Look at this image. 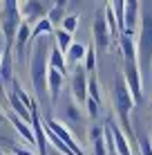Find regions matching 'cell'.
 <instances>
[{
    "label": "cell",
    "instance_id": "6da1fadb",
    "mask_svg": "<svg viewBox=\"0 0 152 155\" xmlns=\"http://www.w3.org/2000/svg\"><path fill=\"white\" fill-rule=\"evenodd\" d=\"M49 43L47 38H36L29 45V79L38 97L47 94V74H49Z\"/></svg>",
    "mask_w": 152,
    "mask_h": 155
},
{
    "label": "cell",
    "instance_id": "7a4b0ae2",
    "mask_svg": "<svg viewBox=\"0 0 152 155\" xmlns=\"http://www.w3.org/2000/svg\"><path fill=\"white\" fill-rule=\"evenodd\" d=\"M121 52H123V79L130 88L134 104L141 101L143 92H141V68H139V58H137V45L132 41V31H125L121 34Z\"/></svg>",
    "mask_w": 152,
    "mask_h": 155
},
{
    "label": "cell",
    "instance_id": "3957f363",
    "mask_svg": "<svg viewBox=\"0 0 152 155\" xmlns=\"http://www.w3.org/2000/svg\"><path fill=\"white\" fill-rule=\"evenodd\" d=\"M114 106H116V113L121 117V124L123 128L130 133V137H132V126H130V110L134 108V99L132 94H130V88L128 83H125L123 79V72H116V77H114Z\"/></svg>",
    "mask_w": 152,
    "mask_h": 155
},
{
    "label": "cell",
    "instance_id": "277c9868",
    "mask_svg": "<svg viewBox=\"0 0 152 155\" xmlns=\"http://www.w3.org/2000/svg\"><path fill=\"white\" fill-rule=\"evenodd\" d=\"M137 58L141 72H145L152 63V12L141 16V31L137 41Z\"/></svg>",
    "mask_w": 152,
    "mask_h": 155
},
{
    "label": "cell",
    "instance_id": "5b68a950",
    "mask_svg": "<svg viewBox=\"0 0 152 155\" xmlns=\"http://www.w3.org/2000/svg\"><path fill=\"white\" fill-rule=\"evenodd\" d=\"M2 9H5V14H2V31H5L7 47L11 50L16 31H18V27L23 25V20H20V9H18V2H14V0H7V2L2 5Z\"/></svg>",
    "mask_w": 152,
    "mask_h": 155
},
{
    "label": "cell",
    "instance_id": "8992f818",
    "mask_svg": "<svg viewBox=\"0 0 152 155\" xmlns=\"http://www.w3.org/2000/svg\"><path fill=\"white\" fill-rule=\"evenodd\" d=\"M43 124H45V128H47V130H51V133H54V135L58 137V140H60L63 144H65V146L70 148V151L74 153V155H85V153L81 151V146H78V144L74 142V137H72V133L67 130V128L63 126L60 121L51 119V117H45V121H43Z\"/></svg>",
    "mask_w": 152,
    "mask_h": 155
},
{
    "label": "cell",
    "instance_id": "52a82bcc",
    "mask_svg": "<svg viewBox=\"0 0 152 155\" xmlns=\"http://www.w3.org/2000/svg\"><path fill=\"white\" fill-rule=\"evenodd\" d=\"M31 41V27H29V23H23L18 27V31H16V38H14V54H16V61L18 63H23L25 58H27L29 54V47H27V43Z\"/></svg>",
    "mask_w": 152,
    "mask_h": 155
},
{
    "label": "cell",
    "instance_id": "ba28073f",
    "mask_svg": "<svg viewBox=\"0 0 152 155\" xmlns=\"http://www.w3.org/2000/svg\"><path fill=\"white\" fill-rule=\"evenodd\" d=\"M110 43H112V36H110V29H107V23H105V16L98 14L96 18H94V43L92 45L96 47V50L105 52L110 47Z\"/></svg>",
    "mask_w": 152,
    "mask_h": 155
},
{
    "label": "cell",
    "instance_id": "9c48e42d",
    "mask_svg": "<svg viewBox=\"0 0 152 155\" xmlns=\"http://www.w3.org/2000/svg\"><path fill=\"white\" fill-rule=\"evenodd\" d=\"M85 70L78 68V70L72 74V97H74L81 106H85L87 101V77H85Z\"/></svg>",
    "mask_w": 152,
    "mask_h": 155
},
{
    "label": "cell",
    "instance_id": "30bf717a",
    "mask_svg": "<svg viewBox=\"0 0 152 155\" xmlns=\"http://www.w3.org/2000/svg\"><path fill=\"white\" fill-rule=\"evenodd\" d=\"M60 88H63V74L58 70H51L49 68V74H47V92H49V104L51 106L58 104Z\"/></svg>",
    "mask_w": 152,
    "mask_h": 155
},
{
    "label": "cell",
    "instance_id": "8fae6325",
    "mask_svg": "<svg viewBox=\"0 0 152 155\" xmlns=\"http://www.w3.org/2000/svg\"><path fill=\"white\" fill-rule=\"evenodd\" d=\"M14 56H11V50L5 47V54H2V61H0V81H5L7 85L14 83Z\"/></svg>",
    "mask_w": 152,
    "mask_h": 155
},
{
    "label": "cell",
    "instance_id": "7c38bea8",
    "mask_svg": "<svg viewBox=\"0 0 152 155\" xmlns=\"http://www.w3.org/2000/svg\"><path fill=\"white\" fill-rule=\"evenodd\" d=\"M18 9L25 14V18L27 20H36V18H47V14H45V9H47V5H40V2H18Z\"/></svg>",
    "mask_w": 152,
    "mask_h": 155
},
{
    "label": "cell",
    "instance_id": "4fadbf2b",
    "mask_svg": "<svg viewBox=\"0 0 152 155\" xmlns=\"http://www.w3.org/2000/svg\"><path fill=\"white\" fill-rule=\"evenodd\" d=\"M107 121H110V128H112V135H114V146H116V153H119V155H132V148H130L125 135L119 130V126L114 124L112 119H107Z\"/></svg>",
    "mask_w": 152,
    "mask_h": 155
},
{
    "label": "cell",
    "instance_id": "5bb4252c",
    "mask_svg": "<svg viewBox=\"0 0 152 155\" xmlns=\"http://www.w3.org/2000/svg\"><path fill=\"white\" fill-rule=\"evenodd\" d=\"M139 12H141V5L139 2H125V31H132L139 23Z\"/></svg>",
    "mask_w": 152,
    "mask_h": 155
},
{
    "label": "cell",
    "instance_id": "9a60e30c",
    "mask_svg": "<svg viewBox=\"0 0 152 155\" xmlns=\"http://www.w3.org/2000/svg\"><path fill=\"white\" fill-rule=\"evenodd\" d=\"M9 119H11V124H14V128L20 133V135L25 137V142L27 144H36V137H34V130H31V126L29 124H25L20 117H16L14 113H9Z\"/></svg>",
    "mask_w": 152,
    "mask_h": 155
},
{
    "label": "cell",
    "instance_id": "2e32d148",
    "mask_svg": "<svg viewBox=\"0 0 152 155\" xmlns=\"http://www.w3.org/2000/svg\"><path fill=\"white\" fill-rule=\"evenodd\" d=\"M85 52H87L85 45H81V43H72V47L67 50V54H65V63L76 65V63L85 61Z\"/></svg>",
    "mask_w": 152,
    "mask_h": 155
},
{
    "label": "cell",
    "instance_id": "e0dca14e",
    "mask_svg": "<svg viewBox=\"0 0 152 155\" xmlns=\"http://www.w3.org/2000/svg\"><path fill=\"white\" fill-rule=\"evenodd\" d=\"M49 68H51V70H58L60 74H65V72H67L65 54H63L58 47H51V50H49Z\"/></svg>",
    "mask_w": 152,
    "mask_h": 155
},
{
    "label": "cell",
    "instance_id": "ac0fdd59",
    "mask_svg": "<svg viewBox=\"0 0 152 155\" xmlns=\"http://www.w3.org/2000/svg\"><path fill=\"white\" fill-rule=\"evenodd\" d=\"M51 23L47 18H43V20H38V23H36V27L31 29V41H36V38H47V36L51 34Z\"/></svg>",
    "mask_w": 152,
    "mask_h": 155
},
{
    "label": "cell",
    "instance_id": "d6986e66",
    "mask_svg": "<svg viewBox=\"0 0 152 155\" xmlns=\"http://www.w3.org/2000/svg\"><path fill=\"white\" fill-rule=\"evenodd\" d=\"M112 12L116 18L119 31H125V2H112Z\"/></svg>",
    "mask_w": 152,
    "mask_h": 155
},
{
    "label": "cell",
    "instance_id": "ffe728a7",
    "mask_svg": "<svg viewBox=\"0 0 152 155\" xmlns=\"http://www.w3.org/2000/svg\"><path fill=\"white\" fill-rule=\"evenodd\" d=\"M56 47H58L63 54H67V50L72 47V34H67V31L58 29V31H56Z\"/></svg>",
    "mask_w": 152,
    "mask_h": 155
},
{
    "label": "cell",
    "instance_id": "44dd1931",
    "mask_svg": "<svg viewBox=\"0 0 152 155\" xmlns=\"http://www.w3.org/2000/svg\"><path fill=\"white\" fill-rule=\"evenodd\" d=\"M63 18H65V16H63V2L54 5V7L49 9V14H47V20L51 23V27H56L58 23H63Z\"/></svg>",
    "mask_w": 152,
    "mask_h": 155
},
{
    "label": "cell",
    "instance_id": "7402d4cb",
    "mask_svg": "<svg viewBox=\"0 0 152 155\" xmlns=\"http://www.w3.org/2000/svg\"><path fill=\"white\" fill-rule=\"evenodd\" d=\"M139 148H141V155H152V137L148 133H143V135H139Z\"/></svg>",
    "mask_w": 152,
    "mask_h": 155
},
{
    "label": "cell",
    "instance_id": "603a6c76",
    "mask_svg": "<svg viewBox=\"0 0 152 155\" xmlns=\"http://www.w3.org/2000/svg\"><path fill=\"white\" fill-rule=\"evenodd\" d=\"M94 45H90L87 47V52H85V68H83V70L85 72H92L94 68H96V54H94Z\"/></svg>",
    "mask_w": 152,
    "mask_h": 155
},
{
    "label": "cell",
    "instance_id": "cb8c5ba5",
    "mask_svg": "<svg viewBox=\"0 0 152 155\" xmlns=\"http://www.w3.org/2000/svg\"><path fill=\"white\" fill-rule=\"evenodd\" d=\"M63 31H67V34H72V31H74L76 29V25H78V18H76V16H65V18H63Z\"/></svg>",
    "mask_w": 152,
    "mask_h": 155
},
{
    "label": "cell",
    "instance_id": "d4e9b609",
    "mask_svg": "<svg viewBox=\"0 0 152 155\" xmlns=\"http://www.w3.org/2000/svg\"><path fill=\"white\" fill-rule=\"evenodd\" d=\"M85 108H87V115H90L92 119H96V117H98V101H94V99L87 97V101H85Z\"/></svg>",
    "mask_w": 152,
    "mask_h": 155
},
{
    "label": "cell",
    "instance_id": "484cf974",
    "mask_svg": "<svg viewBox=\"0 0 152 155\" xmlns=\"http://www.w3.org/2000/svg\"><path fill=\"white\" fill-rule=\"evenodd\" d=\"M67 117H70L74 124H76V121H81V113H78V106H74V104L67 106Z\"/></svg>",
    "mask_w": 152,
    "mask_h": 155
},
{
    "label": "cell",
    "instance_id": "4316f807",
    "mask_svg": "<svg viewBox=\"0 0 152 155\" xmlns=\"http://www.w3.org/2000/svg\"><path fill=\"white\" fill-rule=\"evenodd\" d=\"M105 140L103 137H98V140H94V155H105Z\"/></svg>",
    "mask_w": 152,
    "mask_h": 155
},
{
    "label": "cell",
    "instance_id": "83f0119b",
    "mask_svg": "<svg viewBox=\"0 0 152 155\" xmlns=\"http://www.w3.org/2000/svg\"><path fill=\"white\" fill-rule=\"evenodd\" d=\"M11 151H14V155H34L31 151H27V148H20V146H14Z\"/></svg>",
    "mask_w": 152,
    "mask_h": 155
},
{
    "label": "cell",
    "instance_id": "f1b7e54d",
    "mask_svg": "<svg viewBox=\"0 0 152 155\" xmlns=\"http://www.w3.org/2000/svg\"><path fill=\"white\" fill-rule=\"evenodd\" d=\"M2 54H5V50H2V38H0V61H2Z\"/></svg>",
    "mask_w": 152,
    "mask_h": 155
},
{
    "label": "cell",
    "instance_id": "f546056e",
    "mask_svg": "<svg viewBox=\"0 0 152 155\" xmlns=\"http://www.w3.org/2000/svg\"><path fill=\"white\" fill-rule=\"evenodd\" d=\"M2 119H5V115H2V113H0V121H2Z\"/></svg>",
    "mask_w": 152,
    "mask_h": 155
},
{
    "label": "cell",
    "instance_id": "4dcf8cb0",
    "mask_svg": "<svg viewBox=\"0 0 152 155\" xmlns=\"http://www.w3.org/2000/svg\"><path fill=\"white\" fill-rule=\"evenodd\" d=\"M56 155H60V153H56Z\"/></svg>",
    "mask_w": 152,
    "mask_h": 155
},
{
    "label": "cell",
    "instance_id": "1f68e13d",
    "mask_svg": "<svg viewBox=\"0 0 152 155\" xmlns=\"http://www.w3.org/2000/svg\"><path fill=\"white\" fill-rule=\"evenodd\" d=\"M0 155H2V153H0Z\"/></svg>",
    "mask_w": 152,
    "mask_h": 155
}]
</instances>
